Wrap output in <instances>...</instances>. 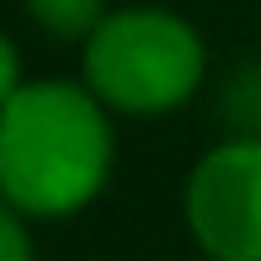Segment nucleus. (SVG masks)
Segmentation results:
<instances>
[{"mask_svg": "<svg viewBox=\"0 0 261 261\" xmlns=\"http://www.w3.org/2000/svg\"><path fill=\"white\" fill-rule=\"evenodd\" d=\"M112 171V128L91 86L32 80L0 112V187L11 213H59L86 208Z\"/></svg>", "mask_w": 261, "mask_h": 261, "instance_id": "f257e3e1", "label": "nucleus"}, {"mask_svg": "<svg viewBox=\"0 0 261 261\" xmlns=\"http://www.w3.org/2000/svg\"><path fill=\"white\" fill-rule=\"evenodd\" d=\"M0 261H32L27 229H21V213H6V219H0Z\"/></svg>", "mask_w": 261, "mask_h": 261, "instance_id": "39448f33", "label": "nucleus"}, {"mask_svg": "<svg viewBox=\"0 0 261 261\" xmlns=\"http://www.w3.org/2000/svg\"><path fill=\"white\" fill-rule=\"evenodd\" d=\"M187 224L213 261H261V139H229L197 160Z\"/></svg>", "mask_w": 261, "mask_h": 261, "instance_id": "7ed1b4c3", "label": "nucleus"}, {"mask_svg": "<svg viewBox=\"0 0 261 261\" xmlns=\"http://www.w3.org/2000/svg\"><path fill=\"white\" fill-rule=\"evenodd\" d=\"M21 6L43 32H54L64 43H91V32L112 16L107 0H21Z\"/></svg>", "mask_w": 261, "mask_h": 261, "instance_id": "20e7f679", "label": "nucleus"}, {"mask_svg": "<svg viewBox=\"0 0 261 261\" xmlns=\"http://www.w3.org/2000/svg\"><path fill=\"white\" fill-rule=\"evenodd\" d=\"M203 69L208 54L197 27L165 6L112 11L86 43V86L101 107L128 117H155L192 101Z\"/></svg>", "mask_w": 261, "mask_h": 261, "instance_id": "f03ea898", "label": "nucleus"}]
</instances>
